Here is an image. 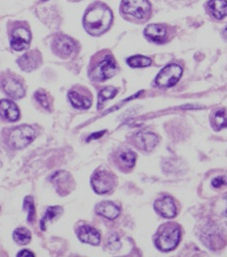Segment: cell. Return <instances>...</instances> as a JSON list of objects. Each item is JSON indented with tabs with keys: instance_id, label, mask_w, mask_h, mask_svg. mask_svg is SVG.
<instances>
[{
	"instance_id": "cell-29",
	"label": "cell",
	"mask_w": 227,
	"mask_h": 257,
	"mask_svg": "<svg viewBox=\"0 0 227 257\" xmlns=\"http://www.w3.org/2000/svg\"><path fill=\"white\" fill-rule=\"evenodd\" d=\"M35 99L44 107H45V109H48L49 103H48V100H47V97H46V93L44 91H36L35 92Z\"/></svg>"
},
{
	"instance_id": "cell-34",
	"label": "cell",
	"mask_w": 227,
	"mask_h": 257,
	"mask_svg": "<svg viewBox=\"0 0 227 257\" xmlns=\"http://www.w3.org/2000/svg\"><path fill=\"white\" fill-rule=\"evenodd\" d=\"M222 36H223V38H224V39H226V40H227V25L225 26L224 30H222Z\"/></svg>"
},
{
	"instance_id": "cell-8",
	"label": "cell",
	"mask_w": 227,
	"mask_h": 257,
	"mask_svg": "<svg viewBox=\"0 0 227 257\" xmlns=\"http://www.w3.org/2000/svg\"><path fill=\"white\" fill-rule=\"evenodd\" d=\"M203 243L210 249H216L221 247L220 243L224 241L222 233L220 232V228L216 225H208L203 230Z\"/></svg>"
},
{
	"instance_id": "cell-33",
	"label": "cell",
	"mask_w": 227,
	"mask_h": 257,
	"mask_svg": "<svg viewBox=\"0 0 227 257\" xmlns=\"http://www.w3.org/2000/svg\"><path fill=\"white\" fill-rule=\"evenodd\" d=\"M104 134H105V132H101V133L96 134V135H91V138L89 140H91V139H97V138H99L98 136H102V135H104Z\"/></svg>"
},
{
	"instance_id": "cell-7",
	"label": "cell",
	"mask_w": 227,
	"mask_h": 257,
	"mask_svg": "<svg viewBox=\"0 0 227 257\" xmlns=\"http://www.w3.org/2000/svg\"><path fill=\"white\" fill-rule=\"evenodd\" d=\"M117 72L116 61L112 56H106L91 73V77L98 82H103L115 76Z\"/></svg>"
},
{
	"instance_id": "cell-30",
	"label": "cell",
	"mask_w": 227,
	"mask_h": 257,
	"mask_svg": "<svg viewBox=\"0 0 227 257\" xmlns=\"http://www.w3.org/2000/svg\"><path fill=\"white\" fill-rule=\"evenodd\" d=\"M108 246H109V248L112 249V250H118L120 247H121V242H120L118 236H116V235H112V236L109 238Z\"/></svg>"
},
{
	"instance_id": "cell-16",
	"label": "cell",
	"mask_w": 227,
	"mask_h": 257,
	"mask_svg": "<svg viewBox=\"0 0 227 257\" xmlns=\"http://www.w3.org/2000/svg\"><path fill=\"white\" fill-rule=\"evenodd\" d=\"M0 115L9 121H17L19 118V110L17 106L8 100L0 101Z\"/></svg>"
},
{
	"instance_id": "cell-36",
	"label": "cell",
	"mask_w": 227,
	"mask_h": 257,
	"mask_svg": "<svg viewBox=\"0 0 227 257\" xmlns=\"http://www.w3.org/2000/svg\"><path fill=\"white\" fill-rule=\"evenodd\" d=\"M44 1H45V0H44Z\"/></svg>"
},
{
	"instance_id": "cell-25",
	"label": "cell",
	"mask_w": 227,
	"mask_h": 257,
	"mask_svg": "<svg viewBox=\"0 0 227 257\" xmlns=\"http://www.w3.org/2000/svg\"><path fill=\"white\" fill-rule=\"evenodd\" d=\"M13 238L18 243V244H28L30 241V232L25 228H18L13 233Z\"/></svg>"
},
{
	"instance_id": "cell-14",
	"label": "cell",
	"mask_w": 227,
	"mask_h": 257,
	"mask_svg": "<svg viewBox=\"0 0 227 257\" xmlns=\"http://www.w3.org/2000/svg\"><path fill=\"white\" fill-rule=\"evenodd\" d=\"M144 34L153 43H163L167 36V30L161 24H150L145 29Z\"/></svg>"
},
{
	"instance_id": "cell-27",
	"label": "cell",
	"mask_w": 227,
	"mask_h": 257,
	"mask_svg": "<svg viewBox=\"0 0 227 257\" xmlns=\"http://www.w3.org/2000/svg\"><path fill=\"white\" fill-rule=\"evenodd\" d=\"M116 94H117V90L113 87L103 89L99 93V109H101L106 101L113 99Z\"/></svg>"
},
{
	"instance_id": "cell-19",
	"label": "cell",
	"mask_w": 227,
	"mask_h": 257,
	"mask_svg": "<svg viewBox=\"0 0 227 257\" xmlns=\"http://www.w3.org/2000/svg\"><path fill=\"white\" fill-rule=\"evenodd\" d=\"M39 60H41V58H39V55L37 52L25 53L24 56H22L18 60V64L22 71L30 73L36 69L39 63Z\"/></svg>"
},
{
	"instance_id": "cell-23",
	"label": "cell",
	"mask_w": 227,
	"mask_h": 257,
	"mask_svg": "<svg viewBox=\"0 0 227 257\" xmlns=\"http://www.w3.org/2000/svg\"><path fill=\"white\" fill-rule=\"evenodd\" d=\"M211 124L216 131L227 128V115L224 110L217 111L212 117Z\"/></svg>"
},
{
	"instance_id": "cell-5",
	"label": "cell",
	"mask_w": 227,
	"mask_h": 257,
	"mask_svg": "<svg viewBox=\"0 0 227 257\" xmlns=\"http://www.w3.org/2000/svg\"><path fill=\"white\" fill-rule=\"evenodd\" d=\"M122 10L125 15L143 19L150 15L151 5L148 0H123Z\"/></svg>"
},
{
	"instance_id": "cell-24",
	"label": "cell",
	"mask_w": 227,
	"mask_h": 257,
	"mask_svg": "<svg viewBox=\"0 0 227 257\" xmlns=\"http://www.w3.org/2000/svg\"><path fill=\"white\" fill-rule=\"evenodd\" d=\"M127 62L132 67H146L152 63L151 59L144 56H134L127 60Z\"/></svg>"
},
{
	"instance_id": "cell-1",
	"label": "cell",
	"mask_w": 227,
	"mask_h": 257,
	"mask_svg": "<svg viewBox=\"0 0 227 257\" xmlns=\"http://www.w3.org/2000/svg\"><path fill=\"white\" fill-rule=\"evenodd\" d=\"M112 20L113 15L108 7L96 5L87 11L84 17V25L89 33L99 35L109 30Z\"/></svg>"
},
{
	"instance_id": "cell-13",
	"label": "cell",
	"mask_w": 227,
	"mask_h": 257,
	"mask_svg": "<svg viewBox=\"0 0 227 257\" xmlns=\"http://www.w3.org/2000/svg\"><path fill=\"white\" fill-rule=\"evenodd\" d=\"M55 48L60 56L69 57L74 52L76 44L69 36L61 35L55 40Z\"/></svg>"
},
{
	"instance_id": "cell-3",
	"label": "cell",
	"mask_w": 227,
	"mask_h": 257,
	"mask_svg": "<svg viewBox=\"0 0 227 257\" xmlns=\"http://www.w3.org/2000/svg\"><path fill=\"white\" fill-rule=\"evenodd\" d=\"M116 177L106 170H100L93 174L91 178V185L93 190L98 194H106L111 192L116 186Z\"/></svg>"
},
{
	"instance_id": "cell-18",
	"label": "cell",
	"mask_w": 227,
	"mask_h": 257,
	"mask_svg": "<svg viewBox=\"0 0 227 257\" xmlns=\"http://www.w3.org/2000/svg\"><path fill=\"white\" fill-rule=\"evenodd\" d=\"M52 183L57 185V188L61 194L69 192L71 190V182H72V176L66 172H58L52 176L51 178Z\"/></svg>"
},
{
	"instance_id": "cell-15",
	"label": "cell",
	"mask_w": 227,
	"mask_h": 257,
	"mask_svg": "<svg viewBox=\"0 0 227 257\" xmlns=\"http://www.w3.org/2000/svg\"><path fill=\"white\" fill-rule=\"evenodd\" d=\"M77 236L79 240H82L85 243H89L91 245H98L101 241L100 233L95 228L91 226H82L77 230Z\"/></svg>"
},
{
	"instance_id": "cell-4",
	"label": "cell",
	"mask_w": 227,
	"mask_h": 257,
	"mask_svg": "<svg viewBox=\"0 0 227 257\" xmlns=\"http://www.w3.org/2000/svg\"><path fill=\"white\" fill-rule=\"evenodd\" d=\"M34 137L35 132L30 126H20L10 133L8 144L15 149H21L30 144Z\"/></svg>"
},
{
	"instance_id": "cell-6",
	"label": "cell",
	"mask_w": 227,
	"mask_h": 257,
	"mask_svg": "<svg viewBox=\"0 0 227 257\" xmlns=\"http://www.w3.org/2000/svg\"><path fill=\"white\" fill-rule=\"evenodd\" d=\"M182 76V67L178 64L171 63L166 65L164 69L160 72L155 79L158 86L169 88L178 83Z\"/></svg>"
},
{
	"instance_id": "cell-10",
	"label": "cell",
	"mask_w": 227,
	"mask_h": 257,
	"mask_svg": "<svg viewBox=\"0 0 227 257\" xmlns=\"http://www.w3.org/2000/svg\"><path fill=\"white\" fill-rule=\"evenodd\" d=\"M159 138L153 133L140 132L134 136V143L136 147L146 152H150L157 146Z\"/></svg>"
},
{
	"instance_id": "cell-22",
	"label": "cell",
	"mask_w": 227,
	"mask_h": 257,
	"mask_svg": "<svg viewBox=\"0 0 227 257\" xmlns=\"http://www.w3.org/2000/svg\"><path fill=\"white\" fill-rule=\"evenodd\" d=\"M208 8L211 15L217 19H223L227 16V1L226 0H210Z\"/></svg>"
},
{
	"instance_id": "cell-11",
	"label": "cell",
	"mask_w": 227,
	"mask_h": 257,
	"mask_svg": "<svg viewBox=\"0 0 227 257\" xmlns=\"http://www.w3.org/2000/svg\"><path fill=\"white\" fill-rule=\"evenodd\" d=\"M154 207L156 211L165 218H174L177 215V208L175 203L169 196L158 199L155 202Z\"/></svg>"
},
{
	"instance_id": "cell-17",
	"label": "cell",
	"mask_w": 227,
	"mask_h": 257,
	"mask_svg": "<svg viewBox=\"0 0 227 257\" xmlns=\"http://www.w3.org/2000/svg\"><path fill=\"white\" fill-rule=\"evenodd\" d=\"M117 163L122 170L132 169L136 163V155L129 149H122L117 154Z\"/></svg>"
},
{
	"instance_id": "cell-31",
	"label": "cell",
	"mask_w": 227,
	"mask_h": 257,
	"mask_svg": "<svg viewBox=\"0 0 227 257\" xmlns=\"http://www.w3.org/2000/svg\"><path fill=\"white\" fill-rule=\"evenodd\" d=\"M227 184V178L224 177V176H221V177H216L212 180V186L218 189Z\"/></svg>"
},
{
	"instance_id": "cell-35",
	"label": "cell",
	"mask_w": 227,
	"mask_h": 257,
	"mask_svg": "<svg viewBox=\"0 0 227 257\" xmlns=\"http://www.w3.org/2000/svg\"><path fill=\"white\" fill-rule=\"evenodd\" d=\"M226 213H227V210H226Z\"/></svg>"
},
{
	"instance_id": "cell-28",
	"label": "cell",
	"mask_w": 227,
	"mask_h": 257,
	"mask_svg": "<svg viewBox=\"0 0 227 257\" xmlns=\"http://www.w3.org/2000/svg\"><path fill=\"white\" fill-rule=\"evenodd\" d=\"M23 207L29 212V221H32L34 218V207L31 197H26L23 203Z\"/></svg>"
},
{
	"instance_id": "cell-12",
	"label": "cell",
	"mask_w": 227,
	"mask_h": 257,
	"mask_svg": "<svg viewBox=\"0 0 227 257\" xmlns=\"http://www.w3.org/2000/svg\"><path fill=\"white\" fill-rule=\"evenodd\" d=\"M2 88L9 97L20 99L24 96V89L19 80L13 77H6L2 82Z\"/></svg>"
},
{
	"instance_id": "cell-21",
	"label": "cell",
	"mask_w": 227,
	"mask_h": 257,
	"mask_svg": "<svg viewBox=\"0 0 227 257\" xmlns=\"http://www.w3.org/2000/svg\"><path fill=\"white\" fill-rule=\"evenodd\" d=\"M69 99L72 105L76 107V109L86 110L89 109L91 105V100L90 97L85 96V94L78 92L76 91H72L69 93Z\"/></svg>"
},
{
	"instance_id": "cell-32",
	"label": "cell",
	"mask_w": 227,
	"mask_h": 257,
	"mask_svg": "<svg viewBox=\"0 0 227 257\" xmlns=\"http://www.w3.org/2000/svg\"><path fill=\"white\" fill-rule=\"evenodd\" d=\"M17 255H18V256H22V257H24V256H33L34 254H33V253H31L30 251H28V250H23V251L19 252Z\"/></svg>"
},
{
	"instance_id": "cell-20",
	"label": "cell",
	"mask_w": 227,
	"mask_h": 257,
	"mask_svg": "<svg viewBox=\"0 0 227 257\" xmlns=\"http://www.w3.org/2000/svg\"><path fill=\"white\" fill-rule=\"evenodd\" d=\"M96 212L99 215L104 216V217L111 220L116 219L120 215L119 207L116 204H114V203L109 201H105L98 204L96 207Z\"/></svg>"
},
{
	"instance_id": "cell-9",
	"label": "cell",
	"mask_w": 227,
	"mask_h": 257,
	"mask_svg": "<svg viewBox=\"0 0 227 257\" xmlns=\"http://www.w3.org/2000/svg\"><path fill=\"white\" fill-rule=\"evenodd\" d=\"M30 32L24 28H17L11 34L10 45L13 49L17 51L28 48L30 44Z\"/></svg>"
},
{
	"instance_id": "cell-26",
	"label": "cell",
	"mask_w": 227,
	"mask_h": 257,
	"mask_svg": "<svg viewBox=\"0 0 227 257\" xmlns=\"http://www.w3.org/2000/svg\"><path fill=\"white\" fill-rule=\"evenodd\" d=\"M61 213H62V209L61 207H49V208H47V210H46V212L45 214V217L43 218L42 223H41L43 230L45 229V225H46V223L48 221L53 220L56 217H58L59 215H61Z\"/></svg>"
},
{
	"instance_id": "cell-2",
	"label": "cell",
	"mask_w": 227,
	"mask_h": 257,
	"mask_svg": "<svg viewBox=\"0 0 227 257\" xmlns=\"http://www.w3.org/2000/svg\"><path fill=\"white\" fill-rule=\"evenodd\" d=\"M180 236V228L176 224H166L156 238V246L161 251L173 250L177 247Z\"/></svg>"
}]
</instances>
